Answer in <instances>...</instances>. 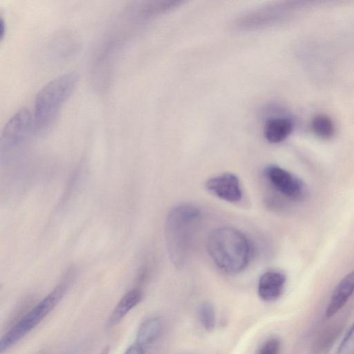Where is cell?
<instances>
[{
	"label": "cell",
	"mask_w": 354,
	"mask_h": 354,
	"mask_svg": "<svg viewBox=\"0 0 354 354\" xmlns=\"http://www.w3.org/2000/svg\"><path fill=\"white\" fill-rule=\"evenodd\" d=\"M337 354H354V324L340 344Z\"/></svg>",
	"instance_id": "16"
},
{
	"label": "cell",
	"mask_w": 354,
	"mask_h": 354,
	"mask_svg": "<svg viewBox=\"0 0 354 354\" xmlns=\"http://www.w3.org/2000/svg\"><path fill=\"white\" fill-rule=\"evenodd\" d=\"M293 129L292 121L287 117L269 118L264 125L265 138L270 143H279L286 140Z\"/></svg>",
	"instance_id": "11"
},
{
	"label": "cell",
	"mask_w": 354,
	"mask_h": 354,
	"mask_svg": "<svg viewBox=\"0 0 354 354\" xmlns=\"http://www.w3.org/2000/svg\"><path fill=\"white\" fill-rule=\"evenodd\" d=\"M77 81L78 75L69 72L53 79L39 90L33 112L36 133H44L53 127Z\"/></svg>",
	"instance_id": "3"
},
{
	"label": "cell",
	"mask_w": 354,
	"mask_h": 354,
	"mask_svg": "<svg viewBox=\"0 0 354 354\" xmlns=\"http://www.w3.org/2000/svg\"><path fill=\"white\" fill-rule=\"evenodd\" d=\"M73 277V270L67 272L62 281L46 297L2 335L0 339L1 353L19 342L53 310L62 299Z\"/></svg>",
	"instance_id": "4"
},
{
	"label": "cell",
	"mask_w": 354,
	"mask_h": 354,
	"mask_svg": "<svg viewBox=\"0 0 354 354\" xmlns=\"http://www.w3.org/2000/svg\"><path fill=\"white\" fill-rule=\"evenodd\" d=\"M280 349V341L272 337L263 342L257 354H278Z\"/></svg>",
	"instance_id": "17"
},
{
	"label": "cell",
	"mask_w": 354,
	"mask_h": 354,
	"mask_svg": "<svg viewBox=\"0 0 354 354\" xmlns=\"http://www.w3.org/2000/svg\"><path fill=\"white\" fill-rule=\"evenodd\" d=\"M36 133L33 113L28 109L17 111L4 126L1 138L2 150L19 149Z\"/></svg>",
	"instance_id": "5"
},
{
	"label": "cell",
	"mask_w": 354,
	"mask_h": 354,
	"mask_svg": "<svg viewBox=\"0 0 354 354\" xmlns=\"http://www.w3.org/2000/svg\"><path fill=\"white\" fill-rule=\"evenodd\" d=\"M124 354H145V348L135 342L127 347Z\"/></svg>",
	"instance_id": "18"
},
{
	"label": "cell",
	"mask_w": 354,
	"mask_h": 354,
	"mask_svg": "<svg viewBox=\"0 0 354 354\" xmlns=\"http://www.w3.org/2000/svg\"><path fill=\"white\" fill-rule=\"evenodd\" d=\"M205 187L213 195L227 202L236 203L242 198L239 180L231 173H224L210 178L207 180Z\"/></svg>",
	"instance_id": "7"
},
{
	"label": "cell",
	"mask_w": 354,
	"mask_h": 354,
	"mask_svg": "<svg viewBox=\"0 0 354 354\" xmlns=\"http://www.w3.org/2000/svg\"><path fill=\"white\" fill-rule=\"evenodd\" d=\"M354 291V270L346 275L334 290L326 310V316L336 314L346 303Z\"/></svg>",
	"instance_id": "10"
},
{
	"label": "cell",
	"mask_w": 354,
	"mask_h": 354,
	"mask_svg": "<svg viewBox=\"0 0 354 354\" xmlns=\"http://www.w3.org/2000/svg\"><path fill=\"white\" fill-rule=\"evenodd\" d=\"M286 283V276L276 270L264 272L258 282V295L267 301L277 299L282 294Z\"/></svg>",
	"instance_id": "8"
},
{
	"label": "cell",
	"mask_w": 354,
	"mask_h": 354,
	"mask_svg": "<svg viewBox=\"0 0 354 354\" xmlns=\"http://www.w3.org/2000/svg\"><path fill=\"white\" fill-rule=\"evenodd\" d=\"M207 250L218 267L229 273L241 272L250 260V245L248 239L231 227L212 230L207 238Z\"/></svg>",
	"instance_id": "2"
},
{
	"label": "cell",
	"mask_w": 354,
	"mask_h": 354,
	"mask_svg": "<svg viewBox=\"0 0 354 354\" xmlns=\"http://www.w3.org/2000/svg\"><path fill=\"white\" fill-rule=\"evenodd\" d=\"M313 133L322 138H329L335 132V127L331 119L326 115H317L311 121Z\"/></svg>",
	"instance_id": "14"
},
{
	"label": "cell",
	"mask_w": 354,
	"mask_h": 354,
	"mask_svg": "<svg viewBox=\"0 0 354 354\" xmlns=\"http://www.w3.org/2000/svg\"><path fill=\"white\" fill-rule=\"evenodd\" d=\"M198 317L201 325L207 331L214 330L216 317L214 306L209 302L203 303L198 309Z\"/></svg>",
	"instance_id": "15"
},
{
	"label": "cell",
	"mask_w": 354,
	"mask_h": 354,
	"mask_svg": "<svg viewBox=\"0 0 354 354\" xmlns=\"http://www.w3.org/2000/svg\"><path fill=\"white\" fill-rule=\"evenodd\" d=\"M264 176L271 186L280 194L292 199H300L306 187L301 180L288 171L274 165L264 169Z\"/></svg>",
	"instance_id": "6"
},
{
	"label": "cell",
	"mask_w": 354,
	"mask_h": 354,
	"mask_svg": "<svg viewBox=\"0 0 354 354\" xmlns=\"http://www.w3.org/2000/svg\"><path fill=\"white\" fill-rule=\"evenodd\" d=\"M110 347L109 346H106L103 348L101 352L99 354H109Z\"/></svg>",
	"instance_id": "19"
},
{
	"label": "cell",
	"mask_w": 354,
	"mask_h": 354,
	"mask_svg": "<svg viewBox=\"0 0 354 354\" xmlns=\"http://www.w3.org/2000/svg\"><path fill=\"white\" fill-rule=\"evenodd\" d=\"M142 299V291L137 288H132L127 292L115 305L109 315L105 327L111 329L127 315V314L140 304Z\"/></svg>",
	"instance_id": "9"
},
{
	"label": "cell",
	"mask_w": 354,
	"mask_h": 354,
	"mask_svg": "<svg viewBox=\"0 0 354 354\" xmlns=\"http://www.w3.org/2000/svg\"><path fill=\"white\" fill-rule=\"evenodd\" d=\"M161 330L162 322L158 317L147 318L138 327L136 342L145 348L153 344L158 338Z\"/></svg>",
	"instance_id": "12"
},
{
	"label": "cell",
	"mask_w": 354,
	"mask_h": 354,
	"mask_svg": "<svg viewBox=\"0 0 354 354\" xmlns=\"http://www.w3.org/2000/svg\"><path fill=\"white\" fill-rule=\"evenodd\" d=\"M181 3L179 1H152L142 2L136 6L138 16L149 18L174 9Z\"/></svg>",
	"instance_id": "13"
},
{
	"label": "cell",
	"mask_w": 354,
	"mask_h": 354,
	"mask_svg": "<svg viewBox=\"0 0 354 354\" xmlns=\"http://www.w3.org/2000/svg\"><path fill=\"white\" fill-rule=\"evenodd\" d=\"M201 218V211L194 205L182 203L173 207L165 222V241L171 263L180 268L185 263L193 233Z\"/></svg>",
	"instance_id": "1"
}]
</instances>
